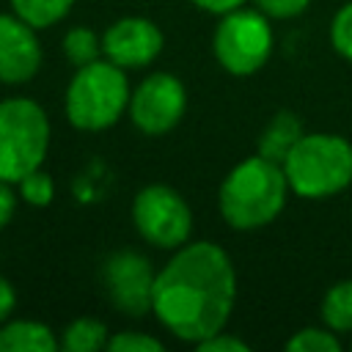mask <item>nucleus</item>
Returning <instances> with one entry per match:
<instances>
[{
  "mask_svg": "<svg viewBox=\"0 0 352 352\" xmlns=\"http://www.w3.org/2000/svg\"><path fill=\"white\" fill-rule=\"evenodd\" d=\"M14 305H16V292H14L11 280L6 275H0V322H6L11 316Z\"/></svg>",
  "mask_w": 352,
  "mask_h": 352,
  "instance_id": "25",
  "label": "nucleus"
},
{
  "mask_svg": "<svg viewBox=\"0 0 352 352\" xmlns=\"http://www.w3.org/2000/svg\"><path fill=\"white\" fill-rule=\"evenodd\" d=\"M234 300L231 256L214 242H184L154 278L151 311L176 338L201 344L226 327Z\"/></svg>",
  "mask_w": 352,
  "mask_h": 352,
  "instance_id": "1",
  "label": "nucleus"
},
{
  "mask_svg": "<svg viewBox=\"0 0 352 352\" xmlns=\"http://www.w3.org/2000/svg\"><path fill=\"white\" fill-rule=\"evenodd\" d=\"M132 223L148 245L176 250L190 239L192 212L173 187L148 184L132 201Z\"/></svg>",
  "mask_w": 352,
  "mask_h": 352,
  "instance_id": "7",
  "label": "nucleus"
},
{
  "mask_svg": "<svg viewBox=\"0 0 352 352\" xmlns=\"http://www.w3.org/2000/svg\"><path fill=\"white\" fill-rule=\"evenodd\" d=\"M107 349L110 352H160L162 341L148 336V333H138V330H124L107 338Z\"/></svg>",
  "mask_w": 352,
  "mask_h": 352,
  "instance_id": "21",
  "label": "nucleus"
},
{
  "mask_svg": "<svg viewBox=\"0 0 352 352\" xmlns=\"http://www.w3.org/2000/svg\"><path fill=\"white\" fill-rule=\"evenodd\" d=\"M16 187H19V198L25 204H30V206H50L52 198H55V182L41 168H36L33 173L22 176L16 182Z\"/></svg>",
  "mask_w": 352,
  "mask_h": 352,
  "instance_id": "19",
  "label": "nucleus"
},
{
  "mask_svg": "<svg viewBox=\"0 0 352 352\" xmlns=\"http://www.w3.org/2000/svg\"><path fill=\"white\" fill-rule=\"evenodd\" d=\"M322 322L338 336L352 333V280H338L324 292Z\"/></svg>",
  "mask_w": 352,
  "mask_h": 352,
  "instance_id": "15",
  "label": "nucleus"
},
{
  "mask_svg": "<svg viewBox=\"0 0 352 352\" xmlns=\"http://www.w3.org/2000/svg\"><path fill=\"white\" fill-rule=\"evenodd\" d=\"M302 135H305L302 132V121L292 110H280L267 121V126H264V132L258 138V154L283 165V160L289 157V151L294 148V143Z\"/></svg>",
  "mask_w": 352,
  "mask_h": 352,
  "instance_id": "13",
  "label": "nucleus"
},
{
  "mask_svg": "<svg viewBox=\"0 0 352 352\" xmlns=\"http://www.w3.org/2000/svg\"><path fill=\"white\" fill-rule=\"evenodd\" d=\"M41 44L36 28L16 14H0V82L19 85L38 74Z\"/></svg>",
  "mask_w": 352,
  "mask_h": 352,
  "instance_id": "11",
  "label": "nucleus"
},
{
  "mask_svg": "<svg viewBox=\"0 0 352 352\" xmlns=\"http://www.w3.org/2000/svg\"><path fill=\"white\" fill-rule=\"evenodd\" d=\"M107 338L110 336H107L104 322L94 316H80L63 327L60 346L66 352H96V349H107Z\"/></svg>",
  "mask_w": 352,
  "mask_h": 352,
  "instance_id": "14",
  "label": "nucleus"
},
{
  "mask_svg": "<svg viewBox=\"0 0 352 352\" xmlns=\"http://www.w3.org/2000/svg\"><path fill=\"white\" fill-rule=\"evenodd\" d=\"M72 6L74 0H11V11L36 30L60 22L72 11Z\"/></svg>",
  "mask_w": 352,
  "mask_h": 352,
  "instance_id": "16",
  "label": "nucleus"
},
{
  "mask_svg": "<svg viewBox=\"0 0 352 352\" xmlns=\"http://www.w3.org/2000/svg\"><path fill=\"white\" fill-rule=\"evenodd\" d=\"M14 212H16V195L8 182H0V231L11 223Z\"/></svg>",
  "mask_w": 352,
  "mask_h": 352,
  "instance_id": "24",
  "label": "nucleus"
},
{
  "mask_svg": "<svg viewBox=\"0 0 352 352\" xmlns=\"http://www.w3.org/2000/svg\"><path fill=\"white\" fill-rule=\"evenodd\" d=\"M311 0H253V6L270 19H292L308 8Z\"/></svg>",
  "mask_w": 352,
  "mask_h": 352,
  "instance_id": "22",
  "label": "nucleus"
},
{
  "mask_svg": "<svg viewBox=\"0 0 352 352\" xmlns=\"http://www.w3.org/2000/svg\"><path fill=\"white\" fill-rule=\"evenodd\" d=\"M289 182L280 162L253 154L236 162L220 184L217 206L223 220L236 231L270 226L286 204Z\"/></svg>",
  "mask_w": 352,
  "mask_h": 352,
  "instance_id": "2",
  "label": "nucleus"
},
{
  "mask_svg": "<svg viewBox=\"0 0 352 352\" xmlns=\"http://www.w3.org/2000/svg\"><path fill=\"white\" fill-rule=\"evenodd\" d=\"M55 333L36 319L0 322V352H55Z\"/></svg>",
  "mask_w": 352,
  "mask_h": 352,
  "instance_id": "12",
  "label": "nucleus"
},
{
  "mask_svg": "<svg viewBox=\"0 0 352 352\" xmlns=\"http://www.w3.org/2000/svg\"><path fill=\"white\" fill-rule=\"evenodd\" d=\"M289 190L300 198H330L352 184V143L330 132L302 135L283 160Z\"/></svg>",
  "mask_w": 352,
  "mask_h": 352,
  "instance_id": "3",
  "label": "nucleus"
},
{
  "mask_svg": "<svg viewBox=\"0 0 352 352\" xmlns=\"http://www.w3.org/2000/svg\"><path fill=\"white\" fill-rule=\"evenodd\" d=\"M151 261L138 250H116L102 264V283L110 302L126 316H143L151 311L154 297Z\"/></svg>",
  "mask_w": 352,
  "mask_h": 352,
  "instance_id": "9",
  "label": "nucleus"
},
{
  "mask_svg": "<svg viewBox=\"0 0 352 352\" xmlns=\"http://www.w3.org/2000/svg\"><path fill=\"white\" fill-rule=\"evenodd\" d=\"M214 58L217 63L236 77L258 72L272 52V25L270 16L258 8H234L220 14L214 28Z\"/></svg>",
  "mask_w": 352,
  "mask_h": 352,
  "instance_id": "6",
  "label": "nucleus"
},
{
  "mask_svg": "<svg viewBox=\"0 0 352 352\" xmlns=\"http://www.w3.org/2000/svg\"><path fill=\"white\" fill-rule=\"evenodd\" d=\"M162 30L146 16H121L102 36V52L116 66L140 69L162 52Z\"/></svg>",
  "mask_w": 352,
  "mask_h": 352,
  "instance_id": "10",
  "label": "nucleus"
},
{
  "mask_svg": "<svg viewBox=\"0 0 352 352\" xmlns=\"http://www.w3.org/2000/svg\"><path fill=\"white\" fill-rule=\"evenodd\" d=\"M50 148V118L44 107L28 96L0 102V182L16 184L41 168Z\"/></svg>",
  "mask_w": 352,
  "mask_h": 352,
  "instance_id": "5",
  "label": "nucleus"
},
{
  "mask_svg": "<svg viewBox=\"0 0 352 352\" xmlns=\"http://www.w3.org/2000/svg\"><path fill=\"white\" fill-rule=\"evenodd\" d=\"M99 50H102V41L88 28H72L63 36V52H66V58L74 69L99 60Z\"/></svg>",
  "mask_w": 352,
  "mask_h": 352,
  "instance_id": "17",
  "label": "nucleus"
},
{
  "mask_svg": "<svg viewBox=\"0 0 352 352\" xmlns=\"http://www.w3.org/2000/svg\"><path fill=\"white\" fill-rule=\"evenodd\" d=\"M129 80L113 60L77 66L66 88V118L82 132H102L129 107Z\"/></svg>",
  "mask_w": 352,
  "mask_h": 352,
  "instance_id": "4",
  "label": "nucleus"
},
{
  "mask_svg": "<svg viewBox=\"0 0 352 352\" xmlns=\"http://www.w3.org/2000/svg\"><path fill=\"white\" fill-rule=\"evenodd\" d=\"M330 44L341 58L352 60V0L336 11L330 22Z\"/></svg>",
  "mask_w": 352,
  "mask_h": 352,
  "instance_id": "20",
  "label": "nucleus"
},
{
  "mask_svg": "<svg viewBox=\"0 0 352 352\" xmlns=\"http://www.w3.org/2000/svg\"><path fill=\"white\" fill-rule=\"evenodd\" d=\"M129 118L143 135H165L170 132L184 110H187V91L184 82L168 72L148 74L132 94H129Z\"/></svg>",
  "mask_w": 352,
  "mask_h": 352,
  "instance_id": "8",
  "label": "nucleus"
},
{
  "mask_svg": "<svg viewBox=\"0 0 352 352\" xmlns=\"http://www.w3.org/2000/svg\"><path fill=\"white\" fill-rule=\"evenodd\" d=\"M286 349L289 352H338L341 338L330 327L327 330L324 327H302L286 341Z\"/></svg>",
  "mask_w": 352,
  "mask_h": 352,
  "instance_id": "18",
  "label": "nucleus"
},
{
  "mask_svg": "<svg viewBox=\"0 0 352 352\" xmlns=\"http://www.w3.org/2000/svg\"><path fill=\"white\" fill-rule=\"evenodd\" d=\"M198 8L209 11V14H228L239 6H245V0H192Z\"/></svg>",
  "mask_w": 352,
  "mask_h": 352,
  "instance_id": "26",
  "label": "nucleus"
},
{
  "mask_svg": "<svg viewBox=\"0 0 352 352\" xmlns=\"http://www.w3.org/2000/svg\"><path fill=\"white\" fill-rule=\"evenodd\" d=\"M195 346H198V352H250V346H248L245 341H239L236 336H228L226 330H220V333L204 338V341L195 344Z\"/></svg>",
  "mask_w": 352,
  "mask_h": 352,
  "instance_id": "23",
  "label": "nucleus"
}]
</instances>
